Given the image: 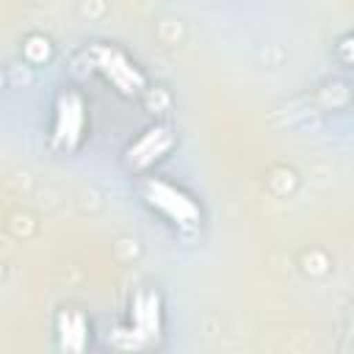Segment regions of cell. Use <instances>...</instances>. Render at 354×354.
Listing matches in <instances>:
<instances>
[{
  "mask_svg": "<svg viewBox=\"0 0 354 354\" xmlns=\"http://www.w3.org/2000/svg\"><path fill=\"white\" fill-rule=\"evenodd\" d=\"M102 61H108V64H113V72H108V77L116 83V86H122L124 91H136V86H141V75L136 72V66L130 64V61H124V55L122 53H116V50H108V47H100V53H97Z\"/></svg>",
  "mask_w": 354,
  "mask_h": 354,
  "instance_id": "6da1fadb",
  "label": "cell"
}]
</instances>
